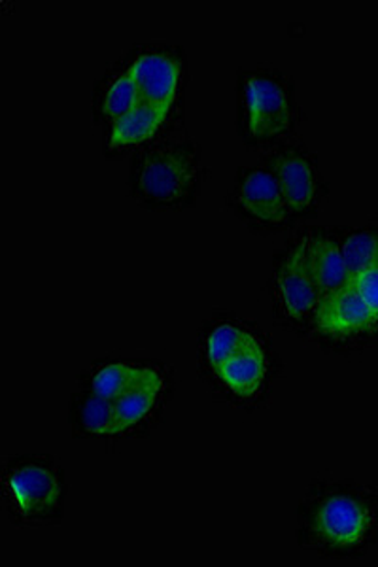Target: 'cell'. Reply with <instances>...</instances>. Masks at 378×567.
I'll use <instances>...</instances> for the list:
<instances>
[{"mask_svg":"<svg viewBox=\"0 0 378 567\" xmlns=\"http://www.w3.org/2000/svg\"><path fill=\"white\" fill-rule=\"evenodd\" d=\"M200 184V157L187 144H163L147 150L133 167L136 197L154 207H180Z\"/></svg>","mask_w":378,"mask_h":567,"instance_id":"obj_1","label":"cell"},{"mask_svg":"<svg viewBox=\"0 0 378 567\" xmlns=\"http://www.w3.org/2000/svg\"><path fill=\"white\" fill-rule=\"evenodd\" d=\"M8 502L27 520H48L63 507V475L45 458H23L4 473Z\"/></svg>","mask_w":378,"mask_h":567,"instance_id":"obj_2","label":"cell"},{"mask_svg":"<svg viewBox=\"0 0 378 567\" xmlns=\"http://www.w3.org/2000/svg\"><path fill=\"white\" fill-rule=\"evenodd\" d=\"M244 127L256 141H270L289 130L292 97L283 80L273 74L244 78Z\"/></svg>","mask_w":378,"mask_h":567,"instance_id":"obj_3","label":"cell"},{"mask_svg":"<svg viewBox=\"0 0 378 567\" xmlns=\"http://www.w3.org/2000/svg\"><path fill=\"white\" fill-rule=\"evenodd\" d=\"M372 515L366 503L353 494H329L318 499L310 515V528L327 547H358L371 532Z\"/></svg>","mask_w":378,"mask_h":567,"instance_id":"obj_4","label":"cell"},{"mask_svg":"<svg viewBox=\"0 0 378 567\" xmlns=\"http://www.w3.org/2000/svg\"><path fill=\"white\" fill-rule=\"evenodd\" d=\"M241 213L262 226H276L288 218V203L270 168L244 171L235 192Z\"/></svg>","mask_w":378,"mask_h":567,"instance_id":"obj_5","label":"cell"},{"mask_svg":"<svg viewBox=\"0 0 378 567\" xmlns=\"http://www.w3.org/2000/svg\"><path fill=\"white\" fill-rule=\"evenodd\" d=\"M377 322V315L350 282L324 293L316 309V323L329 336H353L371 329Z\"/></svg>","mask_w":378,"mask_h":567,"instance_id":"obj_6","label":"cell"},{"mask_svg":"<svg viewBox=\"0 0 378 567\" xmlns=\"http://www.w3.org/2000/svg\"><path fill=\"white\" fill-rule=\"evenodd\" d=\"M275 297L280 312L294 322H299L310 312H316L320 305L324 293L316 286L313 277L308 275L307 267L303 264L302 254L297 248L289 254L286 261L276 271Z\"/></svg>","mask_w":378,"mask_h":567,"instance_id":"obj_7","label":"cell"},{"mask_svg":"<svg viewBox=\"0 0 378 567\" xmlns=\"http://www.w3.org/2000/svg\"><path fill=\"white\" fill-rule=\"evenodd\" d=\"M129 72L135 78L142 101L157 104L161 109H171L178 93L180 74H182L176 59L171 58L168 53L150 50V52H142L131 63Z\"/></svg>","mask_w":378,"mask_h":567,"instance_id":"obj_8","label":"cell"},{"mask_svg":"<svg viewBox=\"0 0 378 567\" xmlns=\"http://www.w3.org/2000/svg\"><path fill=\"white\" fill-rule=\"evenodd\" d=\"M273 175L283 187L284 199L295 214L313 210L318 200V173L307 155L283 152L273 162Z\"/></svg>","mask_w":378,"mask_h":567,"instance_id":"obj_9","label":"cell"},{"mask_svg":"<svg viewBox=\"0 0 378 567\" xmlns=\"http://www.w3.org/2000/svg\"><path fill=\"white\" fill-rule=\"evenodd\" d=\"M214 373L218 374L219 381L233 393L241 398H251L262 388L267 373V358L259 342L251 337L235 354L222 361L218 368L214 369Z\"/></svg>","mask_w":378,"mask_h":567,"instance_id":"obj_10","label":"cell"},{"mask_svg":"<svg viewBox=\"0 0 378 567\" xmlns=\"http://www.w3.org/2000/svg\"><path fill=\"white\" fill-rule=\"evenodd\" d=\"M308 275L321 293L337 290L350 280L340 246L327 237H310L297 246Z\"/></svg>","mask_w":378,"mask_h":567,"instance_id":"obj_11","label":"cell"},{"mask_svg":"<svg viewBox=\"0 0 378 567\" xmlns=\"http://www.w3.org/2000/svg\"><path fill=\"white\" fill-rule=\"evenodd\" d=\"M161 390H163L161 374L155 373L154 369H141L136 381L116 401H112L118 435L141 424L142 420L152 413Z\"/></svg>","mask_w":378,"mask_h":567,"instance_id":"obj_12","label":"cell"},{"mask_svg":"<svg viewBox=\"0 0 378 567\" xmlns=\"http://www.w3.org/2000/svg\"><path fill=\"white\" fill-rule=\"evenodd\" d=\"M167 109L141 101L129 110L127 114H123L112 123L110 148H129V146H139L142 142L150 141L167 120Z\"/></svg>","mask_w":378,"mask_h":567,"instance_id":"obj_13","label":"cell"},{"mask_svg":"<svg viewBox=\"0 0 378 567\" xmlns=\"http://www.w3.org/2000/svg\"><path fill=\"white\" fill-rule=\"evenodd\" d=\"M76 425L88 435H118L116 416L112 401L96 393H84L76 400Z\"/></svg>","mask_w":378,"mask_h":567,"instance_id":"obj_14","label":"cell"},{"mask_svg":"<svg viewBox=\"0 0 378 567\" xmlns=\"http://www.w3.org/2000/svg\"><path fill=\"white\" fill-rule=\"evenodd\" d=\"M139 373L141 369L131 368L127 363H109L93 373L91 392L103 400L116 401L136 381Z\"/></svg>","mask_w":378,"mask_h":567,"instance_id":"obj_15","label":"cell"},{"mask_svg":"<svg viewBox=\"0 0 378 567\" xmlns=\"http://www.w3.org/2000/svg\"><path fill=\"white\" fill-rule=\"evenodd\" d=\"M141 93L136 87L135 78L131 72H123L120 76L112 80L109 90L104 93L103 99V114L116 122L118 117L127 114L129 110L141 103Z\"/></svg>","mask_w":378,"mask_h":567,"instance_id":"obj_16","label":"cell"},{"mask_svg":"<svg viewBox=\"0 0 378 567\" xmlns=\"http://www.w3.org/2000/svg\"><path fill=\"white\" fill-rule=\"evenodd\" d=\"M248 339H251V336H246L243 329L233 326V323H222L214 331H211V336L206 337L205 355L212 369L218 368L222 361L235 354Z\"/></svg>","mask_w":378,"mask_h":567,"instance_id":"obj_17","label":"cell"},{"mask_svg":"<svg viewBox=\"0 0 378 567\" xmlns=\"http://www.w3.org/2000/svg\"><path fill=\"white\" fill-rule=\"evenodd\" d=\"M340 251L347 264L348 275L353 277L378 259V235L369 231L353 233L343 240Z\"/></svg>","mask_w":378,"mask_h":567,"instance_id":"obj_18","label":"cell"},{"mask_svg":"<svg viewBox=\"0 0 378 567\" xmlns=\"http://www.w3.org/2000/svg\"><path fill=\"white\" fill-rule=\"evenodd\" d=\"M348 282L353 284L359 296L364 297V301L369 305V309L378 317V259L367 265L366 269L353 275Z\"/></svg>","mask_w":378,"mask_h":567,"instance_id":"obj_19","label":"cell"}]
</instances>
